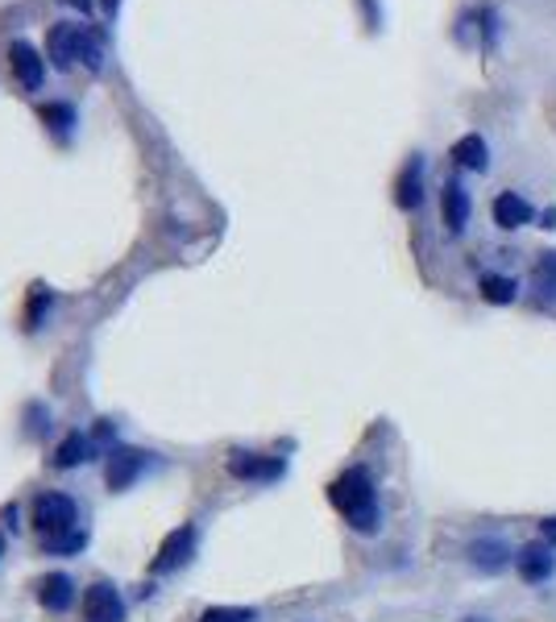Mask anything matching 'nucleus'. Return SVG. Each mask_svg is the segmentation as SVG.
Instances as JSON below:
<instances>
[{"instance_id": "obj_1", "label": "nucleus", "mask_w": 556, "mask_h": 622, "mask_svg": "<svg viewBox=\"0 0 556 622\" xmlns=\"http://www.w3.org/2000/svg\"><path fill=\"white\" fill-rule=\"evenodd\" d=\"M328 498H332V507L345 515V523L353 531H362V535H374V531H378V519H382L378 490H374V478L362 465L345 469L337 482L328 485Z\"/></svg>"}, {"instance_id": "obj_2", "label": "nucleus", "mask_w": 556, "mask_h": 622, "mask_svg": "<svg viewBox=\"0 0 556 622\" xmlns=\"http://www.w3.org/2000/svg\"><path fill=\"white\" fill-rule=\"evenodd\" d=\"M47 54L59 71H71L75 63H84L88 71L104 67V47L88 25H54L47 34Z\"/></svg>"}, {"instance_id": "obj_3", "label": "nucleus", "mask_w": 556, "mask_h": 622, "mask_svg": "<svg viewBox=\"0 0 556 622\" xmlns=\"http://www.w3.org/2000/svg\"><path fill=\"white\" fill-rule=\"evenodd\" d=\"M75 515H79V510H75V503H71L67 494H42V498L34 503V523L42 531V540L75 528Z\"/></svg>"}, {"instance_id": "obj_4", "label": "nucleus", "mask_w": 556, "mask_h": 622, "mask_svg": "<svg viewBox=\"0 0 556 622\" xmlns=\"http://www.w3.org/2000/svg\"><path fill=\"white\" fill-rule=\"evenodd\" d=\"M84 622H125V601L109 581L84 589Z\"/></svg>"}, {"instance_id": "obj_5", "label": "nucleus", "mask_w": 556, "mask_h": 622, "mask_svg": "<svg viewBox=\"0 0 556 622\" xmlns=\"http://www.w3.org/2000/svg\"><path fill=\"white\" fill-rule=\"evenodd\" d=\"M287 461L282 457H262V453H232L229 457V473L241 482H275L282 478Z\"/></svg>"}, {"instance_id": "obj_6", "label": "nucleus", "mask_w": 556, "mask_h": 622, "mask_svg": "<svg viewBox=\"0 0 556 622\" xmlns=\"http://www.w3.org/2000/svg\"><path fill=\"white\" fill-rule=\"evenodd\" d=\"M191 556H195V528L184 523L179 531L166 535V544L154 556V573H175V569H184Z\"/></svg>"}, {"instance_id": "obj_7", "label": "nucleus", "mask_w": 556, "mask_h": 622, "mask_svg": "<svg viewBox=\"0 0 556 622\" xmlns=\"http://www.w3.org/2000/svg\"><path fill=\"white\" fill-rule=\"evenodd\" d=\"M9 67H13V75H17V84H22L25 92H38L42 79H47V63H42V54L29 47V42H13L9 47Z\"/></svg>"}, {"instance_id": "obj_8", "label": "nucleus", "mask_w": 556, "mask_h": 622, "mask_svg": "<svg viewBox=\"0 0 556 622\" xmlns=\"http://www.w3.org/2000/svg\"><path fill=\"white\" fill-rule=\"evenodd\" d=\"M394 204L403 212H416L424 204V154H412L394 179Z\"/></svg>"}, {"instance_id": "obj_9", "label": "nucleus", "mask_w": 556, "mask_h": 622, "mask_svg": "<svg viewBox=\"0 0 556 622\" xmlns=\"http://www.w3.org/2000/svg\"><path fill=\"white\" fill-rule=\"evenodd\" d=\"M141 469H146V453H138V448H113L109 465H104V482H109V490H129V485L138 482Z\"/></svg>"}, {"instance_id": "obj_10", "label": "nucleus", "mask_w": 556, "mask_h": 622, "mask_svg": "<svg viewBox=\"0 0 556 622\" xmlns=\"http://www.w3.org/2000/svg\"><path fill=\"white\" fill-rule=\"evenodd\" d=\"M515 564H519V576H523V581L540 585V581H548V576H553L556 556H553L548 544H523L519 556H515Z\"/></svg>"}, {"instance_id": "obj_11", "label": "nucleus", "mask_w": 556, "mask_h": 622, "mask_svg": "<svg viewBox=\"0 0 556 622\" xmlns=\"http://www.w3.org/2000/svg\"><path fill=\"white\" fill-rule=\"evenodd\" d=\"M441 212H444V229L453 237H462L465 225H469V191H465L457 179H448L441 191Z\"/></svg>"}, {"instance_id": "obj_12", "label": "nucleus", "mask_w": 556, "mask_h": 622, "mask_svg": "<svg viewBox=\"0 0 556 622\" xmlns=\"http://www.w3.org/2000/svg\"><path fill=\"white\" fill-rule=\"evenodd\" d=\"M510 548L507 544H503V540H494V535H490V540H473V544H469V564H473V569H478V573H503V569H507L510 564Z\"/></svg>"}, {"instance_id": "obj_13", "label": "nucleus", "mask_w": 556, "mask_h": 622, "mask_svg": "<svg viewBox=\"0 0 556 622\" xmlns=\"http://www.w3.org/2000/svg\"><path fill=\"white\" fill-rule=\"evenodd\" d=\"M532 204L519 195V191H503L498 200H494V225L498 229H507V232H515V229H523V225H532Z\"/></svg>"}, {"instance_id": "obj_14", "label": "nucleus", "mask_w": 556, "mask_h": 622, "mask_svg": "<svg viewBox=\"0 0 556 622\" xmlns=\"http://www.w3.org/2000/svg\"><path fill=\"white\" fill-rule=\"evenodd\" d=\"M38 601L47 606V610H54V614H63L71 601H75V581H71L67 573H50L38 581Z\"/></svg>"}, {"instance_id": "obj_15", "label": "nucleus", "mask_w": 556, "mask_h": 622, "mask_svg": "<svg viewBox=\"0 0 556 622\" xmlns=\"http://www.w3.org/2000/svg\"><path fill=\"white\" fill-rule=\"evenodd\" d=\"M453 162L465 166V170H486L490 166V145L482 134H465V138L453 141Z\"/></svg>"}, {"instance_id": "obj_16", "label": "nucleus", "mask_w": 556, "mask_h": 622, "mask_svg": "<svg viewBox=\"0 0 556 622\" xmlns=\"http://www.w3.org/2000/svg\"><path fill=\"white\" fill-rule=\"evenodd\" d=\"M88 457H92V436L71 432V436L54 448V469H75V465H84Z\"/></svg>"}, {"instance_id": "obj_17", "label": "nucleus", "mask_w": 556, "mask_h": 622, "mask_svg": "<svg viewBox=\"0 0 556 622\" xmlns=\"http://www.w3.org/2000/svg\"><path fill=\"white\" fill-rule=\"evenodd\" d=\"M478 291H482V300L494 303V307H507V303L515 300V291H519V282L507 278V275H486Z\"/></svg>"}, {"instance_id": "obj_18", "label": "nucleus", "mask_w": 556, "mask_h": 622, "mask_svg": "<svg viewBox=\"0 0 556 622\" xmlns=\"http://www.w3.org/2000/svg\"><path fill=\"white\" fill-rule=\"evenodd\" d=\"M42 548H47V553H54V556L84 553V548H88V531L71 528V531H63V535H47V540H42Z\"/></svg>"}, {"instance_id": "obj_19", "label": "nucleus", "mask_w": 556, "mask_h": 622, "mask_svg": "<svg viewBox=\"0 0 556 622\" xmlns=\"http://www.w3.org/2000/svg\"><path fill=\"white\" fill-rule=\"evenodd\" d=\"M257 610H250V606H212V610H204L200 614V622H254Z\"/></svg>"}, {"instance_id": "obj_20", "label": "nucleus", "mask_w": 556, "mask_h": 622, "mask_svg": "<svg viewBox=\"0 0 556 622\" xmlns=\"http://www.w3.org/2000/svg\"><path fill=\"white\" fill-rule=\"evenodd\" d=\"M42 120H47L54 134H67L71 125H75V109H71V104H47V109H42Z\"/></svg>"}, {"instance_id": "obj_21", "label": "nucleus", "mask_w": 556, "mask_h": 622, "mask_svg": "<svg viewBox=\"0 0 556 622\" xmlns=\"http://www.w3.org/2000/svg\"><path fill=\"white\" fill-rule=\"evenodd\" d=\"M535 287H540L544 295H556V254L540 257V266H535Z\"/></svg>"}, {"instance_id": "obj_22", "label": "nucleus", "mask_w": 556, "mask_h": 622, "mask_svg": "<svg viewBox=\"0 0 556 622\" xmlns=\"http://www.w3.org/2000/svg\"><path fill=\"white\" fill-rule=\"evenodd\" d=\"M540 531H544V540H548V544H556V515H553V519H544V523H540Z\"/></svg>"}, {"instance_id": "obj_23", "label": "nucleus", "mask_w": 556, "mask_h": 622, "mask_svg": "<svg viewBox=\"0 0 556 622\" xmlns=\"http://www.w3.org/2000/svg\"><path fill=\"white\" fill-rule=\"evenodd\" d=\"M366 4V17H370V29H378V4L374 0H362Z\"/></svg>"}, {"instance_id": "obj_24", "label": "nucleus", "mask_w": 556, "mask_h": 622, "mask_svg": "<svg viewBox=\"0 0 556 622\" xmlns=\"http://www.w3.org/2000/svg\"><path fill=\"white\" fill-rule=\"evenodd\" d=\"M540 229H556V207H548V212L540 216Z\"/></svg>"}, {"instance_id": "obj_25", "label": "nucleus", "mask_w": 556, "mask_h": 622, "mask_svg": "<svg viewBox=\"0 0 556 622\" xmlns=\"http://www.w3.org/2000/svg\"><path fill=\"white\" fill-rule=\"evenodd\" d=\"M116 4H121V0H104V13H109V17L116 13Z\"/></svg>"}, {"instance_id": "obj_26", "label": "nucleus", "mask_w": 556, "mask_h": 622, "mask_svg": "<svg viewBox=\"0 0 556 622\" xmlns=\"http://www.w3.org/2000/svg\"><path fill=\"white\" fill-rule=\"evenodd\" d=\"M67 4H79V9H84V13H88V9H92V4H88V0H67Z\"/></svg>"}, {"instance_id": "obj_27", "label": "nucleus", "mask_w": 556, "mask_h": 622, "mask_svg": "<svg viewBox=\"0 0 556 622\" xmlns=\"http://www.w3.org/2000/svg\"><path fill=\"white\" fill-rule=\"evenodd\" d=\"M0 556H4V531H0Z\"/></svg>"}, {"instance_id": "obj_28", "label": "nucleus", "mask_w": 556, "mask_h": 622, "mask_svg": "<svg viewBox=\"0 0 556 622\" xmlns=\"http://www.w3.org/2000/svg\"><path fill=\"white\" fill-rule=\"evenodd\" d=\"M465 622H486V619H465Z\"/></svg>"}]
</instances>
